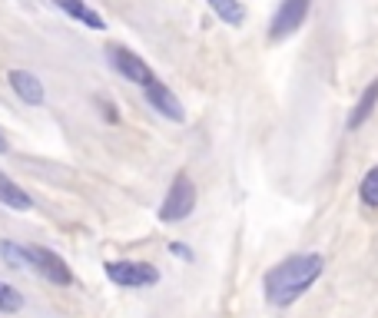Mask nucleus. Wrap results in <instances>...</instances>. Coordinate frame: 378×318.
Here are the masks:
<instances>
[{
  "label": "nucleus",
  "instance_id": "15",
  "mask_svg": "<svg viewBox=\"0 0 378 318\" xmlns=\"http://www.w3.org/2000/svg\"><path fill=\"white\" fill-rule=\"evenodd\" d=\"M20 308H24V295L14 285L0 282V315H17Z\"/></svg>",
  "mask_w": 378,
  "mask_h": 318
},
{
  "label": "nucleus",
  "instance_id": "17",
  "mask_svg": "<svg viewBox=\"0 0 378 318\" xmlns=\"http://www.w3.org/2000/svg\"><path fill=\"white\" fill-rule=\"evenodd\" d=\"M10 150V143H7V136H3V130H0V152Z\"/></svg>",
  "mask_w": 378,
  "mask_h": 318
},
{
  "label": "nucleus",
  "instance_id": "4",
  "mask_svg": "<svg viewBox=\"0 0 378 318\" xmlns=\"http://www.w3.org/2000/svg\"><path fill=\"white\" fill-rule=\"evenodd\" d=\"M106 53H110V63H113V70L120 76H126L130 83H137V87H153L156 83V73H153V67L139 53H133L130 46H106Z\"/></svg>",
  "mask_w": 378,
  "mask_h": 318
},
{
  "label": "nucleus",
  "instance_id": "1",
  "mask_svg": "<svg viewBox=\"0 0 378 318\" xmlns=\"http://www.w3.org/2000/svg\"><path fill=\"white\" fill-rule=\"evenodd\" d=\"M325 272V258L318 252H302V256H289L286 262L273 265L262 288H266V302L275 308H289L292 302H299L309 288L318 282V275Z\"/></svg>",
  "mask_w": 378,
  "mask_h": 318
},
{
  "label": "nucleus",
  "instance_id": "13",
  "mask_svg": "<svg viewBox=\"0 0 378 318\" xmlns=\"http://www.w3.org/2000/svg\"><path fill=\"white\" fill-rule=\"evenodd\" d=\"M209 3V10L223 24H229V27H242L246 24V7H242L239 0H206Z\"/></svg>",
  "mask_w": 378,
  "mask_h": 318
},
{
  "label": "nucleus",
  "instance_id": "11",
  "mask_svg": "<svg viewBox=\"0 0 378 318\" xmlns=\"http://www.w3.org/2000/svg\"><path fill=\"white\" fill-rule=\"evenodd\" d=\"M0 202H3V206H10V209H17V212L33 209L31 193H27V189H20V186H17L7 173H0Z\"/></svg>",
  "mask_w": 378,
  "mask_h": 318
},
{
  "label": "nucleus",
  "instance_id": "5",
  "mask_svg": "<svg viewBox=\"0 0 378 318\" xmlns=\"http://www.w3.org/2000/svg\"><path fill=\"white\" fill-rule=\"evenodd\" d=\"M309 7H312V0H282L279 10L273 14V24H269V40H273V44L289 40V37L305 24Z\"/></svg>",
  "mask_w": 378,
  "mask_h": 318
},
{
  "label": "nucleus",
  "instance_id": "10",
  "mask_svg": "<svg viewBox=\"0 0 378 318\" xmlns=\"http://www.w3.org/2000/svg\"><path fill=\"white\" fill-rule=\"evenodd\" d=\"M375 106H378V80H372V83L362 90L359 103L352 106V113H348V130H359V126H365V120L375 113Z\"/></svg>",
  "mask_w": 378,
  "mask_h": 318
},
{
  "label": "nucleus",
  "instance_id": "14",
  "mask_svg": "<svg viewBox=\"0 0 378 318\" xmlns=\"http://www.w3.org/2000/svg\"><path fill=\"white\" fill-rule=\"evenodd\" d=\"M359 199L368 209H378V166H372L359 182Z\"/></svg>",
  "mask_w": 378,
  "mask_h": 318
},
{
  "label": "nucleus",
  "instance_id": "12",
  "mask_svg": "<svg viewBox=\"0 0 378 318\" xmlns=\"http://www.w3.org/2000/svg\"><path fill=\"white\" fill-rule=\"evenodd\" d=\"M0 258L10 269H33L31 262V245H20L14 239H0Z\"/></svg>",
  "mask_w": 378,
  "mask_h": 318
},
{
  "label": "nucleus",
  "instance_id": "9",
  "mask_svg": "<svg viewBox=\"0 0 378 318\" xmlns=\"http://www.w3.org/2000/svg\"><path fill=\"white\" fill-rule=\"evenodd\" d=\"M57 7H60L67 17H74V20H80L83 27H90V30H103L106 24H103V17L93 10L87 0H53Z\"/></svg>",
  "mask_w": 378,
  "mask_h": 318
},
{
  "label": "nucleus",
  "instance_id": "6",
  "mask_svg": "<svg viewBox=\"0 0 378 318\" xmlns=\"http://www.w3.org/2000/svg\"><path fill=\"white\" fill-rule=\"evenodd\" d=\"M31 262H33L31 272H37L40 279H46V282H53V285H74V272H70V265H67L53 249L31 245Z\"/></svg>",
  "mask_w": 378,
  "mask_h": 318
},
{
  "label": "nucleus",
  "instance_id": "2",
  "mask_svg": "<svg viewBox=\"0 0 378 318\" xmlns=\"http://www.w3.org/2000/svg\"><path fill=\"white\" fill-rule=\"evenodd\" d=\"M106 279L120 288H150L160 282V269L150 262H133V258H113L103 265Z\"/></svg>",
  "mask_w": 378,
  "mask_h": 318
},
{
  "label": "nucleus",
  "instance_id": "3",
  "mask_svg": "<svg viewBox=\"0 0 378 318\" xmlns=\"http://www.w3.org/2000/svg\"><path fill=\"white\" fill-rule=\"evenodd\" d=\"M193 209H196V186L186 173H176V179L169 182V193L160 206V219L163 222H182V219H189Z\"/></svg>",
  "mask_w": 378,
  "mask_h": 318
},
{
  "label": "nucleus",
  "instance_id": "8",
  "mask_svg": "<svg viewBox=\"0 0 378 318\" xmlns=\"http://www.w3.org/2000/svg\"><path fill=\"white\" fill-rule=\"evenodd\" d=\"M7 80H10V90L20 96V103L40 106L46 100L44 83H40V80H37L31 70H10V73H7Z\"/></svg>",
  "mask_w": 378,
  "mask_h": 318
},
{
  "label": "nucleus",
  "instance_id": "16",
  "mask_svg": "<svg viewBox=\"0 0 378 318\" xmlns=\"http://www.w3.org/2000/svg\"><path fill=\"white\" fill-rule=\"evenodd\" d=\"M169 252H173V256H182V258H193V252H189L186 245H180V242H173V245H169Z\"/></svg>",
  "mask_w": 378,
  "mask_h": 318
},
{
  "label": "nucleus",
  "instance_id": "7",
  "mask_svg": "<svg viewBox=\"0 0 378 318\" xmlns=\"http://www.w3.org/2000/svg\"><path fill=\"white\" fill-rule=\"evenodd\" d=\"M143 96H146V103L160 113V116H166V120H173V123H182L186 120V109H182V103H180V96L169 90L163 80H156L153 87H146L143 90Z\"/></svg>",
  "mask_w": 378,
  "mask_h": 318
}]
</instances>
